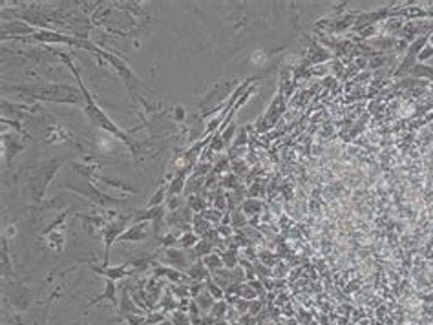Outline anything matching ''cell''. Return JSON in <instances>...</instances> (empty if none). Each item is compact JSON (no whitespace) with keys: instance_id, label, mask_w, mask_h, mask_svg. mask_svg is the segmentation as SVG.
<instances>
[{"instance_id":"6da1fadb","label":"cell","mask_w":433,"mask_h":325,"mask_svg":"<svg viewBox=\"0 0 433 325\" xmlns=\"http://www.w3.org/2000/svg\"><path fill=\"white\" fill-rule=\"evenodd\" d=\"M64 58H66V57H64ZM66 64L71 68V71H73V75H75V77H77V80H79L81 95H83V97H84V100H86V103H84V110H86L88 117L92 119L93 125L99 126V128H103L104 132H108V134H112V135H115V137H119V139H121V141H125L126 145L130 146V150H132V152L137 150V148H135V145H133V141L128 137V134H125V132H123V130L119 128V126H117L115 123L110 121V117L106 115V113H104L103 110H101L99 106L95 105V103H93V97L90 95V92H88L86 86H84V84H83V80H81V77H79V71H77V68L70 63V58H66Z\"/></svg>"},{"instance_id":"7a4b0ae2","label":"cell","mask_w":433,"mask_h":325,"mask_svg":"<svg viewBox=\"0 0 433 325\" xmlns=\"http://www.w3.org/2000/svg\"><path fill=\"white\" fill-rule=\"evenodd\" d=\"M128 219H130V216L128 217H121V219L112 221L108 227H104V249H106V252H104V265H103V267H108L110 245L115 241L117 236H121V234L125 232V227H126V223H128Z\"/></svg>"},{"instance_id":"3957f363","label":"cell","mask_w":433,"mask_h":325,"mask_svg":"<svg viewBox=\"0 0 433 325\" xmlns=\"http://www.w3.org/2000/svg\"><path fill=\"white\" fill-rule=\"evenodd\" d=\"M148 221H141V223H135L133 227H130L128 230H125V232L119 236V239L121 241H139V239H145L148 238Z\"/></svg>"},{"instance_id":"277c9868","label":"cell","mask_w":433,"mask_h":325,"mask_svg":"<svg viewBox=\"0 0 433 325\" xmlns=\"http://www.w3.org/2000/svg\"><path fill=\"white\" fill-rule=\"evenodd\" d=\"M92 269L95 272H99V274H104V276H106V279H112V281L123 279V278H126V276L130 274V269L126 267V265H119V267H103V269L92 267Z\"/></svg>"},{"instance_id":"5b68a950","label":"cell","mask_w":433,"mask_h":325,"mask_svg":"<svg viewBox=\"0 0 433 325\" xmlns=\"http://www.w3.org/2000/svg\"><path fill=\"white\" fill-rule=\"evenodd\" d=\"M115 281H112V279H104V292L101 294L97 300H93L92 303L88 305V307H92V305H95L97 301H103V300H110L113 305L117 307V298H115Z\"/></svg>"},{"instance_id":"8992f818","label":"cell","mask_w":433,"mask_h":325,"mask_svg":"<svg viewBox=\"0 0 433 325\" xmlns=\"http://www.w3.org/2000/svg\"><path fill=\"white\" fill-rule=\"evenodd\" d=\"M33 38H37L41 42H66V44H75L73 38L63 37V35L53 33V31H37V33H33Z\"/></svg>"},{"instance_id":"52a82bcc","label":"cell","mask_w":433,"mask_h":325,"mask_svg":"<svg viewBox=\"0 0 433 325\" xmlns=\"http://www.w3.org/2000/svg\"><path fill=\"white\" fill-rule=\"evenodd\" d=\"M165 256H167V259L170 261L172 267L185 269V265H187V258H185V254L183 252H179V250H175V249H167Z\"/></svg>"},{"instance_id":"ba28073f","label":"cell","mask_w":433,"mask_h":325,"mask_svg":"<svg viewBox=\"0 0 433 325\" xmlns=\"http://www.w3.org/2000/svg\"><path fill=\"white\" fill-rule=\"evenodd\" d=\"M48 243H50V247L55 250V252H61L64 247V229L61 230V232H51L50 236H48Z\"/></svg>"},{"instance_id":"9c48e42d","label":"cell","mask_w":433,"mask_h":325,"mask_svg":"<svg viewBox=\"0 0 433 325\" xmlns=\"http://www.w3.org/2000/svg\"><path fill=\"white\" fill-rule=\"evenodd\" d=\"M188 276H190L192 279H203V278H207L208 276V272L205 271V263L203 261H200V263H194L192 267H188Z\"/></svg>"},{"instance_id":"30bf717a","label":"cell","mask_w":433,"mask_h":325,"mask_svg":"<svg viewBox=\"0 0 433 325\" xmlns=\"http://www.w3.org/2000/svg\"><path fill=\"white\" fill-rule=\"evenodd\" d=\"M203 263H205V267H208L210 271H220V269L223 267V259H221L220 256H214V254L205 256Z\"/></svg>"},{"instance_id":"8fae6325","label":"cell","mask_w":433,"mask_h":325,"mask_svg":"<svg viewBox=\"0 0 433 325\" xmlns=\"http://www.w3.org/2000/svg\"><path fill=\"white\" fill-rule=\"evenodd\" d=\"M179 243H181L183 247H194V245H198V243H200V238H198V234L188 232V234H183V236H181Z\"/></svg>"},{"instance_id":"7c38bea8","label":"cell","mask_w":433,"mask_h":325,"mask_svg":"<svg viewBox=\"0 0 433 325\" xmlns=\"http://www.w3.org/2000/svg\"><path fill=\"white\" fill-rule=\"evenodd\" d=\"M212 250V243L208 239H200V243L196 245V254L198 256H208V252Z\"/></svg>"},{"instance_id":"4fadbf2b","label":"cell","mask_w":433,"mask_h":325,"mask_svg":"<svg viewBox=\"0 0 433 325\" xmlns=\"http://www.w3.org/2000/svg\"><path fill=\"white\" fill-rule=\"evenodd\" d=\"M192 221H194V229H196V234H205L208 229H210V225H208V221L200 219V216H196Z\"/></svg>"},{"instance_id":"5bb4252c","label":"cell","mask_w":433,"mask_h":325,"mask_svg":"<svg viewBox=\"0 0 433 325\" xmlns=\"http://www.w3.org/2000/svg\"><path fill=\"white\" fill-rule=\"evenodd\" d=\"M208 291H210V294H212L214 300H221V298H223V291H221V289L218 287V285L208 283Z\"/></svg>"},{"instance_id":"9a60e30c","label":"cell","mask_w":433,"mask_h":325,"mask_svg":"<svg viewBox=\"0 0 433 325\" xmlns=\"http://www.w3.org/2000/svg\"><path fill=\"white\" fill-rule=\"evenodd\" d=\"M163 197H165V188H161V190H158V194H155L154 197L150 199V203H148V207H154V205H159L163 201Z\"/></svg>"},{"instance_id":"2e32d148","label":"cell","mask_w":433,"mask_h":325,"mask_svg":"<svg viewBox=\"0 0 433 325\" xmlns=\"http://www.w3.org/2000/svg\"><path fill=\"white\" fill-rule=\"evenodd\" d=\"M223 313H225V303H223V301H220V303H218L216 307H212V314H214L216 318L223 316Z\"/></svg>"},{"instance_id":"e0dca14e","label":"cell","mask_w":433,"mask_h":325,"mask_svg":"<svg viewBox=\"0 0 433 325\" xmlns=\"http://www.w3.org/2000/svg\"><path fill=\"white\" fill-rule=\"evenodd\" d=\"M221 259H223L227 265H229V269L236 267V258H234V254H223V256H221Z\"/></svg>"},{"instance_id":"ac0fdd59","label":"cell","mask_w":433,"mask_h":325,"mask_svg":"<svg viewBox=\"0 0 433 325\" xmlns=\"http://www.w3.org/2000/svg\"><path fill=\"white\" fill-rule=\"evenodd\" d=\"M174 115H175V121H183V119H185V110L181 108V106H175Z\"/></svg>"}]
</instances>
